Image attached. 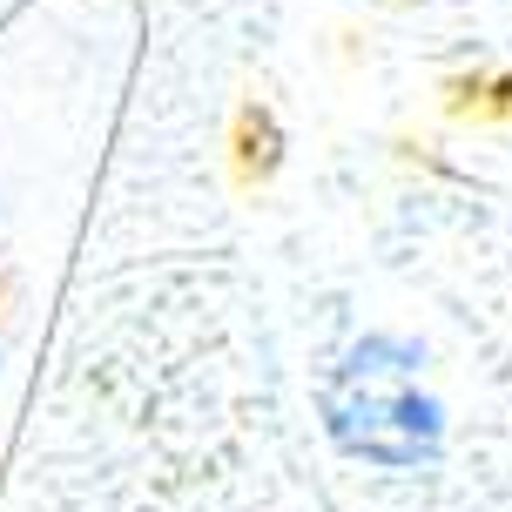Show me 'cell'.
Segmentation results:
<instances>
[{
  "label": "cell",
  "instance_id": "6da1fadb",
  "mask_svg": "<svg viewBox=\"0 0 512 512\" xmlns=\"http://www.w3.org/2000/svg\"><path fill=\"white\" fill-rule=\"evenodd\" d=\"M425 351L405 337H364L324 384V425L351 459L418 472L445 452V411L418 384Z\"/></svg>",
  "mask_w": 512,
  "mask_h": 512
}]
</instances>
